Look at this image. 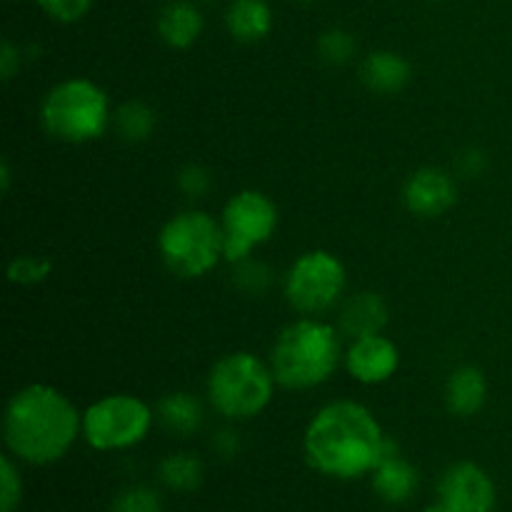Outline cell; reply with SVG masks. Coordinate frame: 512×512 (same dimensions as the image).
<instances>
[{
    "label": "cell",
    "mask_w": 512,
    "mask_h": 512,
    "mask_svg": "<svg viewBox=\"0 0 512 512\" xmlns=\"http://www.w3.org/2000/svg\"><path fill=\"white\" fill-rule=\"evenodd\" d=\"M393 445L373 410L358 400H333L315 410L303 435L310 468L335 480L370 475Z\"/></svg>",
    "instance_id": "obj_1"
},
{
    "label": "cell",
    "mask_w": 512,
    "mask_h": 512,
    "mask_svg": "<svg viewBox=\"0 0 512 512\" xmlns=\"http://www.w3.org/2000/svg\"><path fill=\"white\" fill-rule=\"evenodd\" d=\"M83 438V413L65 393L33 383L10 395L3 413V440L18 463L45 468L70 453Z\"/></svg>",
    "instance_id": "obj_2"
},
{
    "label": "cell",
    "mask_w": 512,
    "mask_h": 512,
    "mask_svg": "<svg viewBox=\"0 0 512 512\" xmlns=\"http://www.w3.org/2000/svg\"><path fill=\"white\" fill-rule=\"evenodd\" d=\"M343 333L315 315L285 325L270 348V368L285 390H313L343 365Z\"/></svg>",
    "instance_id": "obj_3"
},
{
    "label": "cell",
    "mask_w": 512,
    "mask_h": 512,
    "mask_svg": "<svg viewBox=\"0 0 512 512\" xmlns=\"http://www.w3.org/2000/svg\"><path fill=\"white\" fill-rule=\"evenodd\" d=\"M278 380L273 368L250 350H233L215 360L205 380L208 403L228 423H243L263 413L273 400Z\"/></svg>",
    "instance_id": "obj_4"
},
{
    "label": "cell",
    "mask_w": 512,
    "mask_h": 512,
    "mask_svg": "<svg viewBox=\"0 0 512 512\" xmlns=\"http://www.w3.org/2000/svg\"><path fill=\"white\" fill-rule=\"evenodd\" d=\"M40 125L60 143H93L113 125L108 93L95 80L80 75L60 80L40 103Z\"/></svg>",
    "instance_id": "obj_5"
},
{
    "label": "cell",
    "mask_w": 512,
    "mask_h": 512,
    "mask_svg": "<svg viewBox=\"0 0 512 512\" xmlns=\"http://www.w3.org/2000/svg\"><path fill=\"white\" fill-rule=\"evenodd\" d=\"M158 253L165 268L178 278H203L225 260L223 225L200 208L180 210L160 228Z\"/></svg>",
    "instance_id": "obj_6"
},
{
    "label": "cell",
    "mask_w": 512,
    "mask_h": 512,
    "mask_svg": "<svg viewBox=\"0 0 512 512\" xmlns=\"http://www.w3.org/2000/svg\"><path fill=\"white\" fill-rule=\"evenodd\" d=\"M155 410L130 393L98 398L83 410V440L98 453H120L143 443L153 430Z\"/></svg>",
    "instance_id": "obj_7"
},
{
    "label": "cell",
    "mask_w": 512,
    "mask_h": 512,
    "mask_svg": "<svg viewBox=\"0 0 512 512\" xmlns=\"http://www.w3.org/2000/svg\"><path fill=\"white\" fill-rule=\"evenodd\" d=\"M345 285H348V270L343 260L330 250H308L298 255L288 268L283 280V293L290 308L300 315H315L333 310L343 303Z\"/></svg>",
    "instance_id": "obj_8"
},
{
    "label": "cell",
    "mask_w": 512,
    "mask_h": 512,
    "mask_svg": "<svg viewBox=\"0 0 512 512\" xmlns=\"http://www.w3.org/2000/svg\"><path fill=\"white\" fill-rule=\"evenodd\" d=\"M220 225H223L225 263H243L253 258L258 245H265L275 235L280 225L278 205L263 190H238L225 203Z\"/></svg>",
    "instance_id": "obj_9"
},
{
    "label": "cell",
    "mask_w": 512,
    "mask_h": 512,
    "mask_svg": "<svg viewBox=\"0 0 512 512\" xmlns=\"http://www.w3.org/2000/svg\"><path fill=\"white\" fill-rule=\"evenodd\" d=\"M438 498L455 512H493L498 493L488 470L473 460H460L440 478Z\"/></svg>",
    "instance_id": "obj_10"
},
{
    "label": "cell",
    "mask_w": 512,
    "mask_h": 512,
    "mask_svg": "<svg viewBox=\"0 0 512 512\" xmlns=\"http://www.w3.org/2000/svg\"><path fill=\"white\" fill-rule=\"evenodd\" d=\"M403 203L415 218H440L458 203V183L448 170L425 165L413 170L405 180Z\"/></svg>",
    "instance_id": "obj_11"
},
{
    "label": "cell",
    "mask_w": 512,
    "mask_h": 512,
    "mask_svg": "<svg viewBox=\"0 0 512 512\" xmlns=\"http://www.w3.org/2000/svg\"><path fill=\"white\" fill-rule=\"evenodd\" d=\"M343 365L350 378L360 385H383L398 373L400 350L388 335H363L350 340Z\"/></svg>",
    "instance_id": "obj_12"
},
{
    "label": "cell",
    "mask_w": 512,
    "mask_h": 512,
    "mask_svg": "<svg viewBox=\"0 0 512 512\" xmlns=\"http://www.w3.org/2000/svg\"><path fill=\"white\" fill-rule=\"evenodd\" d=\"M390 320L388 303L375 290H360L348 295L338 308V330L348 340L363 338V335L385 333Z\"/></svg>",
    "instance_id": "obj_13"
},
{
    "label": "cell",
    "mask_w": 512,
    "mask_h": 512,
    "mask_svg": "<svg viewBox=\"0 0 512 512\" xmlns=\"http://www.w3.org/2000/svg\"><path fill=\"white\" fill-rule=\"evenodd\" d=\"M375 495L388 505H405L415 498L420 485V473L408 458L390 448V453L380 460L378 468L370 473Z\"/></svg>",
    "instance_id": "obj_14"
},
{
    "label": "cell",
    "mask_w": 512,
    "mask_h": 512,
    "mask_svg": "<svg viewBox=\"0 0 512 512\" xmlns=\"http://www.w3.org/2000/svg\"><path fill=\"white\" fill-rule=\"evenodd\" d=\"M413 78L408 58L395 50H373L360 63V80L375 95H398Z\"/></svg>",
    "instance_id": "obj_15"
},
{
    "label": "cell",
    "mask_w": 512,
    "mask_h": 512,
    "mask_svg": "<svg viewBox=\"0 0 512 512\" xmlns=\"http://www.w3.org/2000/svg\"><path fill=\"white\" fill-rule=\"evenodd\" d=\"M488 400V380L475 365H460L450 373L445 383V405L458 418H473L485 408Z\"/></svg>",
    "instance_id": "obj_16"
},
{
    "label": "cell",
    "mask_w": 512,
    "mask_h": 512,
    "mask_svg": "<svg viewBox=\"0 0 512 512\" xmlns=\"http://www.w3.org/2000/svg\"><path fill=\"white\" fill-rule=\"evenodd\" d=\"M155 418L175 438H193L203 428L205 410L203 403L193 393L173 390V393H165L158 400V405H155Z\"/></svg>",
    "instance_id": "obj_17"
},
{
    "label": "cell",
    "mask_w": 512,
    "mask_h": 512,
    "mask_svg": "<svg viewBox=\"0 0 512 512\" xmlns=\"http://www.w3.org/2000/svg\"><path fill=\"white\" fill-rule=\"evenodd\" d=\"M203 28V13L193 3H185V0H175V3L165 5L158 18L160 40L175 50H185L195 45Z\"/></svg>",
    "instance_id": "obj_18"
},
{
    "label": "cell",
    "mask_w": 512,
    "mask_h": 512,
    "mask_svg": "<svg viewBox=\"0 0 512 512\" xmlns=\"http://www.w3.org/2000/svg\"><path fill=\"white\" fill-rule=\"evenodd\" d=\"M225 25L238 43H258L273 30V10L265 0H233L225 10Z\"/></svg>",
    "instance_id": "obj_19"
},
{
    "label": "cell",
    "mask_w": 512,
    "mask_h": 512,
    "mask_svg": "<svg viewBox=\"0 0 512 512\" xmlns=\"http://www.w3.org/2000/svg\"><path fill=\"white\" fill-rule=\"evenodd\" d=\"M205 465L195 453H170L158 463V480L173 493H195L203 485Z\"/></svg>",
    "instance_id": "obj_20"
},
{
    "label": "cell",
    "mask_w": 512,
    "mask_h": 512,
    "mask_svg": "<svg viewBox=\"0 0 512 512\" xmlns=\"http://www.w3.org/2000/svg\"><path fill=\"white\" fill-rule=\"evenodd\" d=\"M113 128L125 143H145L158 128V113L145 100H125L113 110Z\"/></svg>",
    "instance_id": "obj_21"
},
{
    "label": "cell",
    "mask_w": 512,
    "mask_h": 512,
    "mask_svg": "<svg viewBox=\"0 0 512 512\" xmlns=\"http://www.w3.org/2000/svg\"><path fill=\"white\" fill-rule=\"evenodd\" d=\"M5 275H8V280L13 285H20V288H33V285L45 283V280L53 275V260L35 253L15 255V258L8 263Z\"/></svg>",
    "instance_id": "obj_22"
},
{
    "label": "cell",
    "mask_w": 512,
    "mask_h": 512,
    "mask_svg": "<svg viewBox=\"0 0 512 512\" xmlns=\"http://www.w3.org/2000/svg\"><path fill=\"white\" fill-rule=\"evenodd\" d=\"M233 268V285L240 293L258 298V295L268 293L270 285H273V270L263 260L248 258L243 263H235Z\"/></svg>",
    "instance_id": "obj_23"
},
{
    "label": "cell",
    "mask_w": 512,
    "mask_h": 512,
    "mask_svg": "<svg viewBox=\"0 0 512 512\" xmlns=\"http://www.w3.org/2000/svg\"><path fill=\"white\" fill-rule=\"evenodd\" d=\"M23 475L20 463L10 453L0 458V512H18L23 505Z\"/></svg>",
    "instance_id": "obj_24"
},
{
    "label": "cell",
    "mask_w": 512,
    "mask_h": 512,
    "mask_svg": "<svg viewBox=\"0 0 512 512\" xmlns=\"http://www.w3.org/2000/svg\"><path fill=\"white\" fill-rule=\"evenodd\" d=\"M108 512H165L163 498L148 485H128L110 503Z\"/></svg>",
    "instance_id": "obj_25"
},
{
    "label": "cell",
    "mask_w": 512,
    "mask_h": 512,
    "mask_svg": "<svg viewBox=\"0 0 512 512\" xmlns=\"http://www.w3.org/2000/svg\"><path fill=\"white\" fill-rule=\"evenodd\" d=\"M355 50H358V43H355L353 35L343 28H330L318 38V55L320 60L328 65L350 63Z\"/></svg>",
    "instance_id": "obj_26"
},
{
    "label": "cell",
    "mask_w": 512,
    "mask_h": 512,
    "mask_svg": "<svg viewBox=\"0 0 512 512\" xmlns=\"http://www.w3.org/2000/svg\"><path fill=\"white\" fill-rule=\"evenodd\" d=\"M40 10L48 15L55 23H78L85 15L90 13V8L95 5V0H38Z\"/></svg>",
    "instance_id": "obj_27"
},
{
    "label": "cell",
    "mask_w": 512,
    "mask_h": 512,
    "mask_svg": "<svg viewBox=\"0 0 512 512\" xmlns=\"http://www.w3.org/2000/svg\"><path fill=\"white\" fill-rule=\"evenodd\" d=\"M178 188L193 200L205 198L210 193V188H213V175H210V170L205 165L190 163L178 173Z\"/></svg>",
    "instance_id": "obj_28"
},
{
    "label": "cell",
    "mask_w": 512,
    "mask_h": 512,
    "mask_svg": "<svg viewBox=\"0 0 512 512\" xmlns=\"http://www.w3.org/2000/svg\"><path fill=\"white\" fill-rule=\"evenodd\" d=\"M20 63H23V53H20L18 45L13 40H3V45H0V75H3L5 83H10L18 75Z\"/></svg>",
    "instance_id": "obj_29"
},
{
    "label": "cell",
    "mask_w": 512,
    "mask_h": 512,
    "mask_svg": "<svg viewBox=\"0 0 512 512\" xmlns=\"http://www.w3.org/2000/svg\"><path fill=\"white\" fill-rule=\"evenodd\" d=\"M485 165H488V158H485V153L480 148L463 150L458 158V170L465 178H478V175H483Z\"/></svg>",
    "instance_id": "obj_30"
},
{
    "label": "cell",
    "mask_w": 512,
    "mask_h": 512,
    "mask_svg": "<svg viewBox=\"0 0 512 512\" xmlns=\"http://www.w3.org/2000/svg\"><path fill=\"white\" fill-rule=\"evenodd\" d=\"M213 450L218 458H235L240 453V438L233 428H223L213 435Z\"/></svg>",
    "instance_id": "obj_31"
},
{
    "label": "cell",
    "mask_w": 512,
    "mask_h": 512,
    "mask_svg": "<svg viewBox=\"0 0 512 512\" xmlns=\"http://www.w3.org/2000/svg\"><path fill=\"white\" fill-rule=\"evenodd\" d=\"M10 180H13V170H10L8 158H5L3 163H0V190H3V193L10 190Z\"/></svg>",
    "instance_id": "obj_32"
},
{
    "label": "cell",
    "mask_w": 512,
    "mask_h": 512,
    "mask_svg": "<svg viewBox=\"0 0 512 512\" xmlns=\"http://www.w3.org/2000/svg\"><path fill=\"white\" fill-rule=\"evenodd\" d=\"M423 512H455L453 508H450V505H445L443 500H438V503H433V505H428V508H425Z\"/></svg>",
    "instance_id": "obj_33"
},
{
    "label": "cell",
    "mask_w": 512,
    "mask_h": 512,
    "mask_svg": "<svg viewBox=\"0 0 512 512\" xmlns=\"http://www.w3.org/2000/svg\"><path fill=\"white\" fill-rule=\"evenodd\" d=\"M298 3H315V0H298Z\"/></svg>",
    "instance_id": "obj_34"
}]
</instances>
